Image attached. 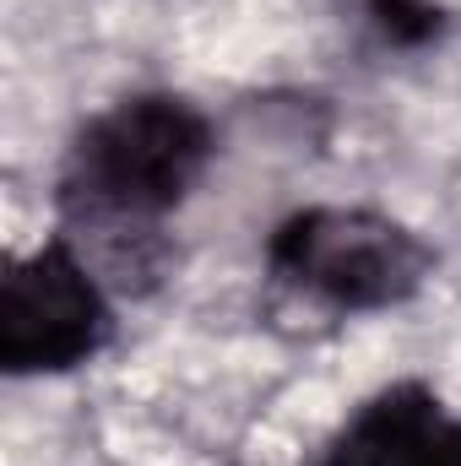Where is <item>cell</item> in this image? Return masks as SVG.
I'll return each instance as SVG.
<instances>
[{"label": "cell", "instance_id": "1", "mask_svg": "<svg viewBox=\"0 0 461 466\" xmlns=\"http://www.w3.org/2000/svg\"><path fill=\"white\" fill-rule=\"evenodd\" d=\"M218 157V125L185 93H130L66 147L55 207L66 233H163Z\"/></svg>", "mask_w": 461, "mask_h": 466}, {"label": "cell", "instance_id": "2", "mask_svg": "<svg viewBox=\"0 0 461 466\" xmlns=\"http://www.w3.org/2000/svg\"><path fill=\"white\" fill-rule=\"evenodd\" d=\"M440 255L418 228L374 207H304L266 238V277L321 315H380L413 304Z\"/></svg>", "mask_w": 461, "mask_h": 466}, {"label": "cell", "instance_id": "3", "mask_svg": "<svg viewBox=\"0 0 461 466\" xmlns=\"http://www.w3.org/2000/svg\"><path fill=\"white\" fill-rule=\"evenodd\" d=\"M115 337L109 288L82 260V249L55 233L38 249L16 255L0 277V369L11 380L27 374H71L93 363Z\"/></svg>", "mask_w": 461, "mask_h": 466}, {"label": "cell", "instance_id": "4", "mask_svg": "<svg viewBox=\"0 0 461 466\" xmlns=\"http://www.w3.org/2000/svg\"><path fill=\"white\" fill-rule=\"evenodd\" d=\"M321 466H461V418L435 385L396 380L337 429Z\"/></svg>", "mask_w": 461, "mask_h": 466}, {"label": "cell", "instance_id": "5", "mask_svg": "<svg viewBox=\"0 0 461 466\" xmlns=\"http://www.w3.org/2000/svg\"><path fill=\"white\" fill-rule=\"evenodd\" d=\"M369 22L380 27L385 44H429L440 33V5L435 0H369Z\"/></svg>", "mask_w": 461, "mask_h": 466}]
</instances>
